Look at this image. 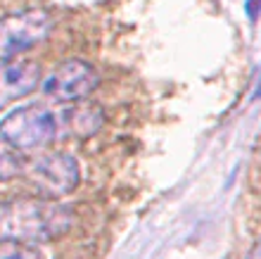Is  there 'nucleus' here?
<instances>
[{"label":"nucleus","mask_w":261,"mask_h":259,"mask_svg":"<svg viewBox=\"0 0 261 259\" xmlns=\"http://www.w3.org/2000/svg\"><path fill=\"white\" fill-rule=\"evenodd\" d=\"M74 221L71 207L43 198H19L0 202V243L41 245L60 238Z\"/></svg>","instance_id":"f257e3e1"},{"label":"nucleus","mask_w":261,"mask_h":259,"mask_svg":"<svg viewBox=\"0 0 261 259\" xmlns=\"http://www.w3.org/2000/svg\"><path fill=\"white\" fill-rule=\"evenodd\" d=\"M0 140L17 152H43L60 140V109L45 103H27L0 119Z\"/></svg>","instance_id":"f03ea898"},{"label":"nucleus","mask_w":261,"mask_h":259,"mask_svg":"<svg viewBox=\"0 0 261 259\" xmlns=\"http://www.w3.org/2000/svg\"><path fill=\"white\" fill-rule=\"evenodd\" d=\"M21 176H27V181L34 185L43 200L57 202V198H64L79 188L81 167H79V159L69 152L43 150L24 162Z\"/></svg>","instance_id":"7ed1b4c3"},{"label":"nucleus","mask_w":261,"mask_h":259,"mask_svg":"<svg viewBox=\"0 0 261 259\" xmlns=\"http://www.w3.org/2000/svg\"><path fill=\"white\" fill-rule=\"evenodd\" d=\"M55 27L45 10H21L0 17V67H5L27 50L41 45Z\"/></svg>","instance_id":"20e7f679"},{"label":"nucleus","mask_w":261,"mask_h":259,"mask_svg":"<svg viewBox=\"0 0 261 259\" xmlns=\"http://www.w3.org/2000/svg\"><path fill=\"white\" fill-rule=\"evenodd\" d=\"M100 86V74L83 60H67L43 79V96L53 103H81Z\"/></svg>","instance_id":"39448f33"},{"label":"nucleus","mask_w":261,"mask_h":259,"mask_svg":"<svg viewBox=\"0 0 261 259\" xmlns=\"http://www.w3.org/2000/svg\"><path fill=\"white\" fill-rule=\"evenodd\" d=\"M43 83L41 67L31 60L10 62L0 67V112L14 100L27 98Z\"/></svg>","instance_id":"423d86ee"},{"label":"nucleus","mask_w":261,"mask_h":259,"mask_svg":"<svg viewBox=\"0 0 261 259\" xmlns=\"http://www.w3.org/2000/svg\"><path fill=\"white\" fill-rule=\"evenodd\" d=\"M105 109L95 103H76L60 109V140L62 138H90L102 129Z\"/></svg>","instance_id":"0eeeda50"},{"label":"nucleus","mask_w":261,"mask_h":259,"mask_svg":"<svg viewBox=\"0 0 261 259\" xmlns=\"http://www.w3.org/2000/svg\"><path fill=\"white\" fill-rule=\"evenodd\" d=\"M24 162H27V157L21 152H17L14 148H10L7 143L0 140V183H7V181L21 176L24 174Z\"/></svg>","instance_id":"6e6552de"},{"label":"nucleus","mask_w":261,"mask_h":259,"mask_svg":"<svg viewBox=\"0 0 261 259\" xmlns=\"http://www.w3.org/2000/svg\"><path fill=\"white\" fill-rule=\"evenodd\" d=\"M0 259H43V257H41V252L31 245L0 243Z\"/></svg>","instance_id":"1a4fd4ad"},{"label":"nucleus","mask_w":261,"mask_h":259,"mask_svg":"<svg viewBox=\"0 0 261 259\" xmlns=\"http://www.w3.org/2000/svg\"><path fill=\"white\" fill-rule=\"evenodd\" d=\"M245 12H247V17L252 21H256L261 14V0H247L245 3Z\"/></svg>","instance_id":"9d476101"},{"label":"nucleus","mask_w":261,"mask_h":259,"mask_svg":"<svg viewBox=\"0 0 261 259\" xmlns=\"http://www.w3.org/2000/svg\"><path fill=\"white\" fill-rule=\"evenodd\" d=\"M247 259H261V238L252 245V250L247 252Z\"/></svg>","instance_id":"9b49d317"},{"label":"nucleus","mask_w":261,"mask_h":259,"mask_svg":"<svg viewBox=\"0 0 261 259\" xmlns=\"http://www.w3.org/2000/svg\"><path fill=\"white\" fill-rule=\"evenodd\" d=\"M259 96H261V83H259V88L254 90V96H252V98H259Z\"/></svg>","instance_id":"f8f14e48"}]
</instances>
